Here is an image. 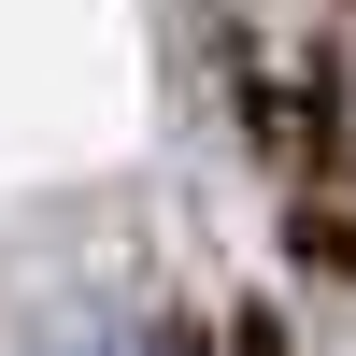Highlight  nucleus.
Returning a JSON list of instances; mask_svg holds the SVG:
<instances>
[{
    "instance_id": "obj_1",
    "label": "nucleus",
    "mask_w": 356,
    "mask_h": 356,
    "mask_svg": "<svg viewBox=\"0 0 356 356\" xmlns=\"http://www.w3.org/2000/svg\"><path fill=\"white\" fill-rule=\"evenodd\" d=\"M29 356H214V342H186L171 314H143V300H57L43 328H29Z\"/></svg>"
}]
</instances>
